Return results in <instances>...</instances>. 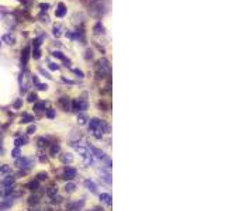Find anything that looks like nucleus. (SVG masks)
Instances as JSON below:
<instances>
[{
  "mask_svg": "<svg viewBox=\"0 0 225 211\" xmlns=\"http://www.w3.org/2000/svg\"><path fill=\"white\" fill-rule=\"evenodd\" d=\"M97 70L99 72H101V75L103 73H108L110 72V65L108 62H107V59H100V61L97 62Z\"/></svg>",
  "mask_w": 225,
  "mask_h": 211,
  "instance_id": "1",
  "label": "nucleus"
},
{
  "mask_svg": "<svg viewBox=\"0 0 225 211\" xmlns=\"http://www.w3.org/2000/svg\"><path fill=\"white\" fill-rule=\"evenodd\" d=\"M86 108H87V103L83 100H76L75 103H73V110L76 111H85Z\"/></svg>",
  "mask_w": 225,
  "mask_h": 211,
  "instance_id": "2",
  "label": "nucleus"
},
{
  "mask_svg": "<svg viewBox=\"0 0 225 211\" xmlns=\"http://www.w3.org/2000/svg\"><path fill=\"white\" fill-rule=\"evenodd\" d=\"M28 58H30V48H28V46H25V48L23 49V52H21V65H23V66H25V65H27Z\"/></svg>",
  "mask_w": 225,
  "mask_h": 211,
  "instance_id": "3",
  "label": "nucleus"
},
{
  "mask_svg": "<svg viewBox=\"0 0 225 211\" xmlns=\"http://www.w3.org/2000/svg\"><path fill=\"white\" fill-rule=\"evenodd\" d=\"M83 184H85L86 189L90 190L91 193H96V190H97V186H96V183L93 180H89V179H87V180H85V183H83Z\"/></svg>",
  "mask_w": 225,
  "mask_h": 211,
  "instance_id": "4",
  "label": "nucleus"
},
{
  "mask_svg": "<svg viewBox=\"0 0 225 211\" xmlns=\"http://www.w3.org/2000/svg\"><path fill=\"white\" fill-rule=\"evenodd\" d=\"M65 14H66V7H65L64 3H59L58 9H56V11H55V15H56V17H64Z\"/></svg>",
  "mask_w": 225,
  "mask_h": 211,
  "instance_id": "5",
  "label": "nucleus"
},
{
  "mask_svg": "<svg viewBox=\"0 0 225 211\" xmlns=\"http://www.w3.org/2000/svg\"><path fill=\"white\" fill-rule=\"evenodd\" d=\"M31 160L30 159H25V158H23V159H17V162H15V165L18 166V168H28V166H31Z\"/></svg>",
  "mask_w": 225,
  "mask_h": 211,
  "instance_id": "6",
  "label": "nucleus"
},
{
  "mask_svg": "<svg viewBox=\"0 0 225 211\" xmlns=\"http://www.w3.org/2000/svg\"><path fill=\"white\" fill-rule=\"evenodd\" d=\"M75 176H76V170H75V169H72V168L65 169V172H64V178L65 179H73Z\"/></svg>",
  "mask_w": 225,
  "mask_h": 211,
  "instance_id": "7",
  "label": "nucleus"
},
{
  "mask_svg": "<svg viewBox=\"0 0 225 211\" xmlns=\"http://www.w3.org/2000/svg\"><path fill=\"white\" fill-rule=\"evenodd\" d=\"M2 40H3L6 44H9V45H14L15 44V38L13 37L11 34H4L3 37H2Z\"/></svg>",
  "mask_w": 225,
  "mask_h": 211,
  "instance_id": "8",
  "label": "nucleus"
},
{
  "mask_svg": "<svg viewBox=\"0 0 225 211\" xmlns=\"http://www.w3.org/2000/svg\"><path fill=\"white\" fill-rule=\"evenodd\" d=\"M13 205V200H10V199H7L6 201H3V203H0V211H3V210H6V208H10Z\"/></svg>",
  "mask_w": 225,
  "mask_h": 211,
  "instance_id": "9",
  "label": "nucleus"
},
{
  "mask_svg": "<svg viewBox=\"0 0 225 211\" xmlns=\"http://www.w3.org/2000/svg\"><path fill=\"white\" fill-rule=\"evenodd\" d=\"M52 55L55 56V58H59L61 59V61H64V62H68V64H69V61H68L66 59V56L64 55V54H62L61 51H55V52H52Z\"/></svg>",
  "mask_w": 225,
  "mask_h": 211,
  "instance_id": "10",
  "label": "nucleus"
},
{
  "mask_svg": "<svg viewBox=\"0 0 225 211\" xmlns=\"http://www.w3.org/2000/svg\"><path fill=\"white\" fill-rule=\"evenodd\" d=\"M100 200L103 203H106V204H111V196H110V194H107V193L100 194Z\"/></svg>",
  "mask_w": 225,
  "mask_h": 211,
  "instance_id": "11",
  "label": "nucleus"
},
{
  "mask_svg": "<svg viewBox=\"0 0 225 211\" xmlns=\"http://www.w3.org/2000/svg\"><path fill=\"white\" fill-rule=\"evenodd\" d=\"M76 190V184L75 183H66V186H65V191L66 193H73Z\"/></svg>",
  "mask_w": 225,
  "mask_h": 211,
  "instance_id": "12",
  "label": "nucleus"
},
{
  "mask_svg": "<svg viewBox=\"0 0 225 211\" xmlns=\"http://www.w3.org/2000/svg\"><path fill=\"white\" fill-rule=\"evenodd\" d=\"M44 108H45V103H37V104H34V110H35L37 113H41Z\"/></svg>",
  "mask_w": 225,
  "mask_h": 211,
  "instance_id": "13",
  "label": "nucleus"
},
{
  "mask_svg": "<svg viewBox=\"0 0 225 211\" xmlns=\"http://www.w3.org/2000/svg\"><path fill=\"white\" fill-rule=\"evenodd\" d=\"M95 33L96 34H103L104 33V27L101 25V23H96V25H95Z\"/></svg>",
  "mask_w": 225,
  "mask_h": 211,
  "instance_id": "14",
  "label": "nucleus"
},
{
  "mask_svg": "<svg viewBox=\"0 0 225 211\" xmlns=\"http://www.w3.org/2000/svg\"><path fill=\"white\" fill-rule=\"evenodd\" d=\"M61 160H62L64 163H66V162H72V160H73V156L70 155V153H65V155L61 158Z\"/></svg>",
  "mask_w": 225,
  "mask_h": 211,
  "instance_id": "15",
  "label": "nucleus"
},
{
  "mask_svg": "<svg viewBox=\"0 0 225 211\" xmlns=\"http://www.w3.org/2000/svg\"><path fill=\"white\" fill-rule=\"evenodd\" d=\"M59 103H61L62 106H64V108H65V110H66V111L69 110V100H68L66 97H62L61 100H59Z\"/></svg>",
  "mask_w": 225,
  "mask_h": 211,
  "instance_id": "16",
  "label": "nucleus"
},
{
  "mask_svg": "<svg viewBox=\"0 0 225 211\" xmlns=\"http://www.w3.org/2000/svg\"><path fill=\"white\" fill-rule=\"evenodd\" d=\"M58 152H59V145L54 144V145H52V147H51V151H49V153H51L52 156H55V155H56V153H58Z\"/></svg>",
  "mask_w": 225,
  "mask_h": 211,
  "instance_id": "17",
  "label": "nucleus"
},
{
  "mask_svg": "<svg viewBox=\"0 0 225 211\" xmlns=\"http://www.w3.org/2000/svg\"><path fill=\"white\" fill-rule=\"evenodd\" d=\"M31 121H34V118L30 116V114H23V117H21V122H31Z\"/></svg>",
  "mask_w": 225,
  "mask_h": 211,
  "instance_id": "18",
  "label": "nucleus"
},
{
  "mask_svg": "<svg viewBox=\"0 0 225 211\" xmlns=\"http://www.w3.org/2000/svg\"><path fill=\"white\" fill-rule=\"evenodd\" d=\"M54 35L55 37H61V25H54Z\"/></svg>",
  "mask_w": 225,
  "mask_h": 211,
  "instance_id": "19",
  "label": "nucleus"
},
{
  "mask_svg": "<svg viewBox=\"0 0 225 211\" xmlns=\"http://www.w3.org/2000/svg\"><path fill=\"white\" fill-rule=\"evenodd\" d=\"M14 183V178H13V176H9V178L6 179V180H4V186H11V184Z\"/></svg>",
  "mask_w": 225,
  "mask_h": 211,
  "instance_id": "20",
  "label": "nucleus"
},
{
  "mask_svg": "<svg viewBox=\"0 0 225 211\" xmlns=\"http://www.w3.org/2000/svg\"><path fill=\"white\" fill-rule=\"evenodd\" d=\"M33 56H34V59H40V56H41V51H40V48H34Z\"/></svg>",
  "mask_w": 225,
  "mask_h": 211,
  "instance_id": "21",
  "label": "nucleus"
},
{
  "mask_svg": "<svg viewBox=\"0 0 225 211\" xmlns=\"http://www.w3.org/2000/svg\"><path fill=\"white\" fill-rule=\"evenodd\" d=\"M41 42H42V37H38L34 40V48H40Z\"/></svg>",
  "mask_w": 225,
  "mask_h": 211,
  "instance_id": "22",
  "label": "nucleus"
},
{
  "mask_svg": "<svg viewBox=\"0 0 225 211\" xmlns=\"http://www.w3.org/2000/svg\"><path fill=\"white\" fill-rule=\"evenodd\" d=\"M25 142H27V139H25V138H17V139H15V145H17V147L24 145Z\"/></svg>",
  "mask_w": 225,
  "mask_h": 211,
  "instance_id": "23",
  "label": "nucleus"
},
{
  "mask_svg": "<svg viewBox=\"0 0 225 211\" xmlns=\"http://www.w3.org/2000/svg\"><path fill=\"white\" fill-rule=\"evenodd\" d=\"M56 193H58V189H55V187H51L49 190H46V194L48 196H55Z\"/></svg>",
  "mask_w": 225,
  "mask_h": 211,
  "instance_id": "24",
  "label": "nucleus"
},
{
  "mask_svg": "<svg viewBox=\"0 0 225 211\" xmlns=\"http://www.w3.org/2000/svg\"><path fill=\"white\" fill-rule=\"evenodd\" d=\"M100 173H101V174H103V176H104V178H103V179H104V180H106V182H107V183H108V184H110V183H111V179H110V174H108V173H106V172H103V170H101V172H100Z\"/></svg>",
  "mask_w": 225,
  "mask_h": 211,
  "instance_id": "25",
  "label": "nucleus"
},
{
  "mask_svg": "<svg viewBox=\"0 0 225 211\" xmlns=\"http://www.w3.org/2000/svg\"><path fill=\"white\" fill-rule=\"evenodd\" d=\"M35 86H37V89L38 90H46L48 89V86L44 85V83H35Z\"/></svg>",
  "mask_w": 225,
  "mask_h": 211,
  "instance_id": "26",
  "label": "nucleus"
},
{
  "mask_svg": "<svg viewBox=\"0 0 225 211\" xmlns=\"http://www.w3.org/2000/svg\"><path fill=\"white\" fill-rule=\"evenodd\" d=\"M27 187H30L31 190H37V187H38V183H37V182H30V183L27 184Z\"/></svg>",
  "mask_w": 225,
  "mask_h": 211,
  "instance_id": "27",
  "label": "nucleus"
},
{
  "mask_svg": "<svg viewBox=\"0 0 225 211\" xmlns=\"http://www.w3.org/2000/svg\"><path fill=\"white\" fill-rule=\"evenodd\" d=\"M35 100H37V95L35 93H30V95H28V101L33 103V101H35Z\"/></svg>",
  "mask_w": 225,
  "mask_h": 211,
  "instance_id": "28",
  "label": "nucleus"
},
{
  "mask_svg": "<svg viewBox=\"0 0 225 211\" xmlns=\"http://www.w3.org/2000/svg\"><path fill=\"white\" fill-rule=\"evenodd\" d=\"M40 7H41V10H42V11H46V10L49 9V4L48 3H41Z\"/></svg>",
  "mask_w": 225,
  "mask_h": 211,
  "instance_id": "29",
  "label": "nucleus"
},
{
  "mask_svg": "<svg viewBox=\"0 0 225 211\" xmlns=\"http://www.w3.org/2000/svg\"><path fill=\"white\" fill-rule=\"evenodd\" d=\"M46 117H48V118H54V117H55V111L54 110H48V111H46Z\"/></svg>",
  "mask_w": 225,
  "mask_h": 211,
  "instance_id": "30",
  "label": "nucleus"
},
{
  "mask_svg": "<svg viewBox=\"0 0 225 211\" xmlns=\"http://www.w3.org/2000/svg\"><path fill=\"white\" fill-rule=\"evenodd\" d=\"M11 155L14 156V158H18V156H20V149H18V148H15V149L11 152Z\"/></svg>",
  "mask_w": 225,
  "mask_h": 211,
  "instance_id": "31",
  "label": "nucleus"
},
{
  "mask_svg": "<svg viewBox=\"0 0 225 211\" xmlns=\"http://www.w3.org/2000/svg\"><path fill=\"white\" fill-rule=\"evenodd\" d=\"M37 203H38V197L37 196H33L30 199V204H37Z\"/></svg>",
  "mask_w": 225,
  "mask_h": 211,
  "instance_id": "32",
  "label": "nucleus"
},
{
  "mask_svg": "<svg viewBox=\"0 0 225 211\" xmlns=\"http://www.w3.org/2000/svg\"><path fill=\"white\" fill-rule=\"evenodd\" d=\"M73 73L77 75L79 77H83V72H82V70H79V69H73Z\"/></svg>",
  "mask_w": 225,
  "mask_h": 211,
  "instance_id": "33",
  "label": "nucleus"
},
{
  "mask_svg": "<svg viewBox=\"0 0 225 211\" xmlns=\"http://www.w3.org/2000/svg\"><path fill=\"white\" fill-rule=\"evenodd\" d=\"M77 120H79V124H82V125H83V124H86V120H87V118H86L85 116H80Z\"/></svg>",
  "mask_w": 225,
  "mask_h": 211,
  "instance_id": "34",
  "label": "nucleus"
},
{
  "mask_svg": "<svg viewBox=\"0 0 225 211\" xmlns=\"http://www.w3.org/2000/svg\"><path fill=\"white\" fill-rule=\"evenodd\" d=\"M10 170V166H3V168H0V173H6V172Z\"/></svg>",
  "mask_w": 225,
  "mask_h": 211,
  "instance_id": "35",
  "label": "nucleus"
},
{
  "mask_svg": "<svg viewBox=\"0 0 225 211\" xmlns=\"http://www.w3.org/2000/svg\"><path fill=\"white\" fill-rule=\"evenodd\" d=\"M49 69H51V70H58L59 66L56 64H49Z\"/></svg>",
  "mask_w": 225,
  "mask_h": 211,
  "instance_id": "36",
  "label": "nucleus"
},
{
  "mask_svg": "<svg viewBox=\"0 0 225 211\" xmlns=\"http://www.w3.org/2000/svg\"><path fill=\"white\" fill-rule=\"evenodd\" d=\"M61 200H62V197L54 196V200H52V203H54V204H56V203H61Z\"/></svg>",
  "mask_w": 225,
  "mask_h": 211,
  "instance_id": "37",
  "label": "nucleus"
},
{
  "mask_svg": "<svg viewBox=\"0 0 225 211\" xmlns=\"http://www.w3.org/2000/svg\"><path fill=\"white\" fill-rule=\"evenodd\" d=\"M46 178H48V174L46 173H40L38 174V179H40V180H45Z\"/></svg>",
  "mask_w": 225,
  "mask_h": 211,
  "instance_id": "38",
  "label": "nucleus"
},
{
  "mask_svg": "<svg viewBox=\"0 0 225 211\" xmlns=\"http://www.w3.org/2000/svg\"><path fill=\"white\" fill-rule=\"evenodd\" d=\"M34 131H35V125H30V127H28V130H27L28 134H34Z\"/></svg>",
  "mask_w": 225,
  "mask_h": 211,
  "instance_id": "39",
  "label": "nucleus"
},
{
  "mask_svg": "<svg viewBox=\"0 0 225 211\" xmlns=\"http://www.w3.org/2000/svg\"><path fill=\"white\" fill-rule=\"evenodd\" d=\"M38 142H40V147H42V145H45L46 144V139H44V138H40V139H38Z\"/></svg>",
  "mask_w": 225,
  "mask_h": 211,
  "instance_id": "40",
  "label": "nucleus"
},
{
  "mask_svg": "<svg viewBox=\"0 0 225 211\" xmlns=\"http://www.w3.org/2000/svg\"><path fill=\"white\" fill-rule=\"evenodd\" d=\"M40 72H41V73H42L45 77H51V76H49V73H48V72H45V70H44V69H40Z\"/></svg>",
  "mask_w": 225,
  "mask_h": 211,
  "instance_id": "41",
  "label": "nucleus"
},
{
  "mask_svg": "<svg viewBox=\"0 0 225 211\" xmlns=\"http://www.w3.org/2000/svg\"><path fill=\"white\" fill-rule=\"evenodd\" d=\"M14 106H15V107H20V106H21V101H17V103L14 104Z\"/></svg>",
  "mask_w": 225,
  "mask_h": 211,
  "instance_id": "42",
  "label": "nucleus"
},
{
  "mask_svg": "<svg viewBox=\"0 0 225 211\" xmlns=\"http://www.w3.org/2000/svg\"><path fill=\"white\" fill-rule=\"evenodd\" d=\"M38 211H49V210H38Z\"/></svg>",
  "mask_w": 225,
  "mask_h": 211,
  "instance_id": "43",
  "label": "nucleus"
},
{
  "mask_svg": "<svg viewBox=\"0 0 225 211\" xmlns=\"http://www.w3.org/2000/svg\"><path fill=\"white\" fill-rule=\"evenodd\" d=\"M93 211H101V210H93Z\"/></svg>",
  "mask_w": 225,
  "mask_h": 211,
  "instance_id": "44",
  "label": "nucleus"
},
{
  "mask_svg": "<svg viewBox=\"0 0 225 211\" xmlns=\"http://www.w3.org/2000/svg\"><path fill=\"white\" fill-rule=\"evenodd\" d=\"M18 2H21V0H18Z\"/></svg>",
  "mask_w": 225,
  "mask_h": 211,
  "instance_id": "45",
  "label": "nucleus"
}]
</instances>
